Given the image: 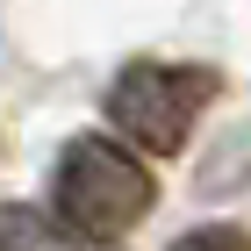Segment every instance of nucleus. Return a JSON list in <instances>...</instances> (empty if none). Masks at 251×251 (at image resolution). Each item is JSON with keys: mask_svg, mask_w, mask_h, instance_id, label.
Instances as JSON below:
<instances>
[{"mask_svg": "<svg viewBox=\"0 0 251 251\" xmlns=\"http://www.w3.org/2000/svg\"><path fill=\"white\" fill-rule=\"evenodd\" d=\"M151 201H158V187L144 173V158H129L108 136H72L65 158H58V173H50V208L86 244H108V237L136 230L151 215Z\"/></svg>", "mask_w": 251, "mask_h": 251, "instance_id": "1", "label": "nucleus"}, {"mask_svg": "<svg viewBox=\"0 0 251 251\" xmlns=\"http://www.w3.org/2000/svg\"><path fill=\"white\" fill-rule=\"evenodd\" d=\"M215 86L223 79L208 72V65H122L115 86H108V122H115L129 144H144V151L173 158L179 144H187L194 115L215 100Z\"/></svg>", "mask_w": 251, "mask_h": 251, "instance_id": "2", "label": "nucleus"}, {"mask_svg": "<svg viewBox=\"0 0 251 251\" xmlns=\"http://www.w3.org/2000/svg\"><path fill=\"white\" fill-rule=\"evenodd\" d=\"M0 251H65L58 223L29 201H0Z\"/></svg>", "mask_w": 251, "mask_h": 251, "instance_id": "3", "label": "nucleus"}, {"mask_svg": "<svg viewBox=\"0 0 251 251\" xmlns=\"http://www.w3.org/2000/svg\"><path fill=\"white\" fill-rule=\"evenodd\" d=\"M173 251H251V237L237 230V223H208V230H187V237H173Z\"/></svg>", "mask_w": 251, "mask_h": 251, "instance_id": "4", "label": "nucleus"}]
</instances>
